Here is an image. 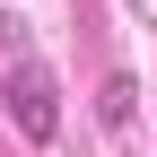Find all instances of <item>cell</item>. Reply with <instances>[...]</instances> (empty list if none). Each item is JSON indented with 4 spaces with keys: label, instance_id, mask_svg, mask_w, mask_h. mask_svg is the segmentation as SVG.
<instances>
[{
    "label": "cell",
    "instance_id": "1",
    "mask_svg": "<svg viewBox=\"0 0 157 157\" xmlns=\"http://www.w3.org/2000/svg\"><path fill=\"white\" fill-rule=\"evenodd\" d=\"M0 105H9V122L26 131L35 148L61 131V87H52L44 52H35V35L17 26V17H0Z\"/></svg>",
    "mask_w": 157,
    "mask_h": 157
}]
</instances>
